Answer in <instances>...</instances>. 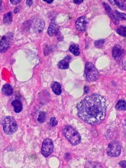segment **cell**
Here are the masks:
<instances>
[{"label":"cell","mask_w":126,"mask_h":168,"mask_svg":"<svg viewBox=\"0 0 126 168\" xmlns=\"http://www.w3.org/2000/svg\"><path fill=\"white\" fill-rule=\"evenodd\" d=\"M124 52L119 45H116L113 48L112 55L116 60H120L124 56Z\"/></svg>","instance_id":"obj_9"},{"label":"cell","mask_w":126,"mask_h":168,"mask_svg":"<svg viewBox=\"0 0 126 168\" xmlns=\"http://www.w3.org/2000/svg\"><path fill=\"white\" fill-rule=\"evenodd\" d=\"M120 166L122 168L126 167V161H123L120 162L119 163Z\"/></svg>","instance_id":"obj_25"},{"label":"cell","mask_w":126,"mask_h":168,"mask_svg":"<svg viewBox=\"0 0 126 168\" xmlns=\"http://www.w3.org/2000/svg\"><path fill=\"white\" fill-rule=\"evenodd\" d=\"M115 108L117 110L125 111L126 110V102L123 100L119 101L115 106Z\"/></svg>","instance_id":"obj_18"},{"label":"cell","mask_w":126,"mask_h":168,"mask_svg":"<svg viewBox=\"0 0 126 168\" xmlns=\"http://www.w3.org/2000/svg\"><path fill=\"white\" fill-rule=\"evenodd\" d=\"M12 106L14 107V111L17 113H19L23 109V105L21 102L18 100H14L11 103Z\"/></svg>","instance_id":"obj_14"},{"label":"cell","mask_w":126,"mask_h":168,"mask_svg":"<svg viewBox=\"0 0 126 168\" xmlns=\"http://www.w3.org/2000/svg\"><path fill=\"white\" fill-rule=\"evenodd\" d=\"M27 4L29 6H31L32 4H33V1H27Z\"/></svg>","instance_id":"obj_27"},{"label":"cell","mask_w":126,"mask_h":168,"mask_svg":"<svg viewBox=\"0 0 126 168\" xmlns=\"http://www.w3.org/2000/svg\"><path fill=\"white\" fill-rule=\"evenodd\" d=\"M70 51L75 56H79L80 54L79 47L77 45L73 44L70 46L69 47Z\"/></svg>","instance_id":"obj_16"},{"label":"cell","mask_w":126,"mask_h":168,"mask_svg":"<svg viewBox=\"0 0 126 168\" xmlns=\"http://www.w3.org/2000/svg\"><path fill=\"white\" fill-rule=\"evenodd\" d=\"M121 148L120 144L117 141H113L108 145L107 153L110 157H118L121 153Z\"/></svg>","instance_id":"obj_5"},{"label":"cell","mask_w":126,"mask_h":168,"mask_svg":"<svg viewBox=\"0 0 126 168\" xmlns=\"http://www.w3.org/2000/svg\"><path fill=\"white\" fill-rule=\"evenodd\" d=\"M74 3H75L77 4H79L81 3L82 2H83V1H73Z\"/></svg>","instance_id":"obj_28"},{"label":"cell","mask_w":126,"mask_h":168,"mask_svg":"<svg viewBox=\"0 0 126 168\" xmlns=\"http://www.w3.org/2000/svg\"></svg>","instance_id":"obj_30"},{"label":"cell","mask_w":126,"mask_h":168,"mask_svg":"<svg viewBox=\"0 0 126 168\" xmlns=\"http://www.w3.org/2000/svg\"><path fill=\"white\" fill-rule=\"evenodd\" d=\"M59 28L58 25L54 21H52L48 29V33L50 36L57 35L59 32Z\"/></svg>","instance_id":"obj_10"},{"label":"cell","mask_w":126,"mask_h":168,"mask_svg":"<svg viewBox=\"0 0 126 168\" xmlns=\"http://www.w3.org/2000/svg\"><path fill=\"white\" fill-rule=\"evenodd\" d=\"M115 13L117 17H118L119 19H121V20L126 19V14L125 13H120L117 10H115Z\"/></svg>","instance_id":"obj_22"},{"label":"cell","mask_w":126,"mask_h":168,"mask_svg":"<svg viewBox=\"0 0 126 168\" xmlns=\"http://www.w3.org/2000/svg\"><path fill=\"white\" fill-rule=\"evenodd\" d=\"M110 2H112L111 3L116 5L121 10H126V5L123 2L118 1H110Z\"/></svg>","instance_id":"obj_19"},{"label":"cell","mask_w":126,"mask_h":168,"mask_svg":"<svg viewBox=\"0 0 126 168\" xmlns=\"http://www.w3.org/2000/svg\"><path fill=\"white\" fill-rule=\"evenodd\" d=\"M2 125L4 131L7 134L11 135L17 130L18 125L14 118L11 116H6L2 119Z\"/></svg>","instance_id":"obj_3"},{"label":"cell","mask_w":126,"mask_h":168,"mask_svg":"<svg viewBox=\"0 0 126 168\" xmlns=\"http://www.w3.org/2000/svg\"><path fill=\"white\" fill-rule=\"evenodd\" d=\"M87 23L88 21L86 17L85 16H81L76 21V27L79 32H84L87 27Z\"/></svg>","instance_id":"obj_7"},{"label":"cell","mask_w":126,"mask_h":168,"mask_svg":"<svg viewBox=\"0 0 126 168\" xmlns=\"http://www.w3.org/2000/svg\"><path fill=\"white\" fill-rule=\"evenodd\" d=\"M21 1V0H18V1H17V0H16V1H15V0H11V1H10L11 3L14 5H16L19 3Z\"/></svg>","instance_id":"obj_26"},{"label":"cell","mask_w":126,"mask_h":168,"mask_svg":"<svg viewBox=\"0 0 126 168\" xmlns=\"http://www.w3.org/2000/svg\"><path fill=\"white\" fill-rule=\"evenodd\" d=\"M53 141L49 138L45 139L43 142L41 153L44 157H48L53 151Z\"/></svg>","instance_id":"obj_6"},{"label":"cell","mask_w":126,"mask_h":168,"mask_svg":"<svg viewBox=\"0 0 126 168\" xmlns=\"http://www.w3.org/2000/svg\"><path fill=\"white\" fill-rule=\"evenodd\" d=\"M4 23L6 25H9L11 24L12 21V13L10 12L5 13L3 17Z\"/></svg>","instance_id":"obj_15"},{"label":"cell","mask_w":126,"mask_h":168,"mask_svg":"<svg viewBox=\"0 0 126 168\" xmlns=\"http://www.w3.org/2000/svg\"><path fill=\"white\" fill-rule=\"evenodd\" d=\"M103 4L104 6H105L106 12L108 15V16L110 17L115 25H118L119 24V20L117 17L115 11H113L111 7L107 4L105 3Z\"/></svg>","instance_id":"obj_8"},{"label":"cell","mask_w":126,"mask_h":168,"mask_svg":"<svg viewBox=\"0 0 126 168\" xmlns=\"http://www.w3.org/2000/svg\"><path fill=\"white\" fill-rule=\"evenodd\" d=\"M2 92L6 96H11L13 94V89L9 84H5L2 89Z\"/></svg>","instance_id":"obj_13"},{"label":"cell","mask_w":126,"mask_h":168,"mask_svg":"<svg viewBox=\"0 0 126 168\" xmlns=\"http://www.w3.org/2000/svg\"><path fill=\"white\" fill-rule=\"evenodd\" d=\"M58 67L61 69H65L69 67V63L68 59H64L61 60L58 64Z\"/></svg>","instance_id":"obj_17"},{"label":"cell","mask_w":126,"mask_h":168,"mask_svg":"<svg viewBox=\"0 0 126 168\" xmlns=\"http://www.w3.org/2000/svg\"><path fill=\"white\" fill-rule=\"evenodd\" d=\"M43 1L47 2L48 3L50 4L53 1V0H48V1H45H45Z\"/></svg>","instance_id":"obj_29"},{"label":"cell","mask_w":126,"mask_h":168,"mask_svg":"<svg viewBox=\"0 0 126 168\" xmlns=\"http://www.w3.org/2000/svg\"><path fill=\"white\" fill-rule=\"evenodd\" d=\"M46 115L45 113L44 112H41L39 113V117H38V121L39 123H43L45 121Z\"/></svg>","instance_id":"obj_21"},{"label":"cell","mask_w":126,"mask_h":168,"mask_svg":"<svg viewBox=\"0 0 126 168\" xmlns=\"http://www.w3.org/2000/svg\"><path fill=\"white\" fill-rule=\"evenodd\" d=\"M63 133L67 139L73 145H77L81 141V135L78 131L70 125H66L63 128Z\"/></svg>","instance_id":"obj_2"},{"label":"cell","mask_w":126,"mask_h":168,"mask_svg":"<svg viewBox=\"0 0 126 168\" xmlns=\"http://www.w3.org/2000/svg\"><path fill=\"white\" fill-rule=\"evenodd\" d=\"M9 43L7 39L6 36H4L2 37L1 41V53H5L8 50L9 47Z\"/></svg>","instance_id":"obj_11"},{"label":"cell","mask_w":126,"mask_h":168,"mask_svg":"<svg viewBox=\"0 0 126 168\" xmlns=\"http://www.w3.org/2000/svg\"><path fill=\"white\" fill-rule=\"evenodd\" d=\"M106 111V99L98 94L87 96L77 106L79 117L84 122L91 125L101 122L105 118Z\"/></svg>","instance_id":"obj_1"},{"label":"cell","mask_w":126,"mask_h":168,"mask_svg":"<svg viewBox=\"0 0 126 168\" xmlns=\"http://www.w3.org/2000/svg\"><path fill=\"white\" fill-rule=\"evenodd\" d=\"M58 124V122L55 117L52 118L50 121V125L51 127H55Z\"/></svg>","instance_id":"obj_23"},{"label":"cell","mask_w":126,"mask_h":168,"mask_svg":"<svg viewBox=\"0 0 126 168\" xmlns=\"http://www.w3.org/2000/svg\"><path fill=\"white\" fill-rule=\"evenodd\" d=\"M51 87L54 93L57 95H60L61 93V85L60 83L57 82L52 83Z\"/></svg>","instance_id":"obj_12"},{"label":"cell","mask_w":126,"mask_h":168,"mask_svg":"<svg viewBox=\"0 0 126 168\" xmlns=\"http://www.w3.org/2000/svg\"><path fill=\"white\" fill-rule=\"evenodd\" d=\"M104 43V40H103V39H101V40H99L96 41L95 42V44L96 46L100 48L102 47V46L103 45Z\"/></svg>","instance_id":"obj_24"},{"label":"cell","mask_w":126,"mask_h":168,"mask_svg":"<svg viewBox=\"0 0 126 168\" xmlns=\"http://www.w3.org/2000/svg\"><path fill=\"white\" fill-rule=\"evenodd\" d=\"M116 32L121 36H126V27L121 26L119 27L116 30Z\"/></svg>","instance_id":"obj_20"},{"label":"cell","mask_w":126,"mask_h":168,"mask_svg":"<svg viewBox=\"0 0 126 168\" xmlns=\"http://www.w3.org/2000/svg\"><path fill=\"white\" fill-rule=\"evenodd\" d=\"M84 75L88 82L95 81L99 78V73L96 68L92 63L89 62L86 63Z\"/></svg>","instance_id":"obj_4"}]
</instances>
